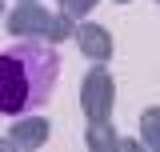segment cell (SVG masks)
<instances>
[{
    "label": "cell",
    "instance_id": "52a82bcc",
    "mask_svg": "<svg viewBox=\"0 0 160 152\" xmlns=\"http://www.w3.org/2000/svg\"><path fill=\"white\" fill-rule=\"evenodd\" d=\"M140 144L160 152V104H152V108L140 112Z\"/></svg>",
    "mask_w": 160,
    "mask_h": 152
},
{
    "label": "cell",
    "instance_id": "3957f363",
    "mask_svg": "<svg viewBox=\"0 0 160 152\" xmlns=\"http://www.w3.org/2000/svg\"><path fill=\"white\" fill-rule=\"evenodd\" d=\"M112 104H116V80L96 60L88 68V76H84V84H80V108H84L88 120H108L112 116Z\"/></svg>",
    "mask_w": 160,
    "mask_h": 152
},
{
    "label": "cell",
    "instance_id": "4fadbf2b",
    "mask_svg": "<svg viewBox=\"0 0 160 152\" xmlns=\"http://www.w3.org/2000/svg\"><path fill=\"white\" fill-rule=\"evenodd\" d=\"M156 4H160V0H156Z\"/></svg>",
    "mask_w": 160,
    "mask_h": 152
},
{
    "label": "cell",
    "instance_id": "6da1fadb",
    "mask_svg": "<svg viewBox=\"0 0 160 152\" xmlns=\"http://www.w3.org/2000/svg\"><path fill=\"white\" fill-rule=\"evenodd\" d=\"M60 80V52L48 40L16 36L0 48V116H24L48 104Z\"/></svg>",
    "mask_w": 160,
    "mask_h": 152
},
{
    "label": "cell",
    "instance_id": "5b68a950",
    "mask_svg": "<svg viewBox=\"0 0 160 152\" xmlns=\"http://www.w3.org/2000/svg\"><path fill=\"white\" fill-rule=\"evenodd\" d=\"M52 132V124L44 120V116H24V120H12V128H8V140L16 144V148H40L44 140Z\"/></svg>",
    "mask_w": 160,
    "mask_h": 152
},
{
    "label": "cell",
    "instance_id": "9c48e42d",
    "mask_svg": "<svg viewBox=\"0 0 160 152\" xmlns=\"http://www.w3.org/2000/svg\"><path fill=\"white\" fill-rule=\"evenodd\" d=\"M0 148H16V144H12V140H8V136H4V140H0Z\"/></svg>",
    "mask_w": 160,
    "mask_h": 152
},
{
    "label": "cell",
    "instance_id": "30bf717a",
    "mask_svg": "<svg viewBox=\"0 0 160 152\" xmlns=\"http://www.w3.org/2000/svg\"><path fill=\"white\" fill-rule=\"evenodd\" d=\"M0 20H4V0H0Z\"/></svg>",
    "mask_w": 160,
    "mask_h": 152
},
{
    "label": "cell",
    "instance_id": "ba28073f",
    "mask_svg": "<svg viewBox=\"0 0 160 152\" xmlns=\"http://www.w3.org/2000/svg\"><path fill=\"white\" fill-rule=\"evenodd\" d=\"M92 8H96V0H60V16L68 20H84Z\"/></svg>",
    "mask_w": 160,
    "mask_h": 152
},
{
    "label": "cell",
    "instance_id": "277c9868",
    "mask_svg": "<svg viewBox=\"0 0 160 152\" xmlns=\"http://www.w3.org/2000/svg\"><path fill=\"white\" fill-rule=\"evenodd\" d=\"M72 40L80 44V56H88V60H104L112 56V32L104 28V24H88V20H80L76 24V32H72Z\"/></svg>",
    "mask_w": 160,
    "mask_h": 152
},
{
    "label": "cell",
    "instance_id": "7c38bea8",
    "mask_svg": "<svg viewBox=\"0 0 160 152\" xmlns=\"http://www.w3.org/2000/svg\"><path fill=\"white\" fill-rule=\"evenodd\" d=\"M116 4H128V0H116Z\"/></svg>",
    "mask_w": 160,
    "mask_h": 152
},
{
    "label": "cell",
    "instance_id": "8fae6325",
    "mask_svg": "<svg viewBox=\"0 0 160 152\" xmlns=\"http://www.w3.org/2000/svg\"><path fill=\"white\" fill-rule=\"evenodd\" d=\"M16 4H28V0H16Z\"/></svg>",
    "mask_w": 160,
    "mask_h": 152
},
{
    "label": "cell",
    "instance_id": "8992f818",
    "mask_svg": "<svg viewBox=\"0 0 160 152\" xmlns=\"http://www.w3.org/2000/svg\"><path fill=\"white\" fill-rule=\"evenodd\" d=\"M84 144H88L92 152H112V148H120V136H116V128H112V120H88Z\"/></svg>",
    "mask_w": 160,
    "mask_h": 152
},
{
    "label": "cell",
    "instance_id": "7a4b0ae2",
    "mask_svg": "<svg viewBox=\"0 0 160 152\" xmlns=\"http://www.w3.org/2000/svg\"><path fill=\"white\" fill-rule=\"evenodd\" d=\"M12 36H28V40H48V44H60L76 32V20L60 16V12H48L44 4L28 0V4H16L8 12V24H4Z\"/></svg>",
    "mask_w": 160,
    "mask_h": 152
}]
</instances>
